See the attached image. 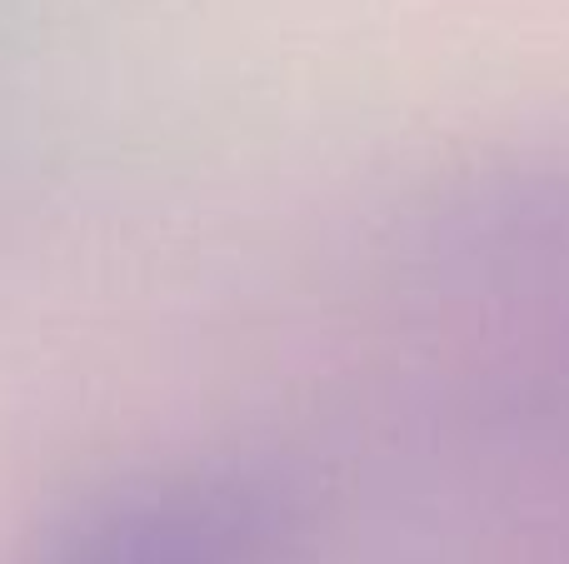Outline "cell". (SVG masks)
<instances>
[{
  "label": "cell",
  "mask_w": 569,
  "mask_h": 564,
  "mask_svg": "<svg viewBox=\"0 0 569 564\" xmlns=\"http://www.w3.org/2000/svg\"><path fill=\"white\" fill-rule=\"evenodd\" d=\"M276 480L246 465H160L60 505L20 564H290Z\"/></svg>",
  "instance_id": "obj_1"
}]
</instances>
